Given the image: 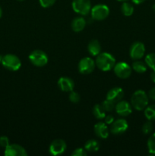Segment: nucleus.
<instances>
[{
    "label": "nucleus",
    "instance_id": "0eeeda50",
    "mask_svg": "<svg viewBox=\"0 0 155 156\" xmlns=\"http://www.w3.org/2000/svg\"><path fill=\"white\" fill-rule=\"evenodd\" d=\"M113 69L115 76L120 79H128L129 77H130L131 74H132V67L129 64L124 62H118L115 64Z\"/></svg>",
    "mask_w": 155,
    "mask_h": 156
},
{
    "label": "nucleus",
    "instance_id": "a878e982",
    "mask_svg": "<svg viewBox=\"0 0 155 156\" xmlns=\"http://www.w3.org/2000/svg\"><path fill=\"white\" fill-rule=\"evenodd\" d=\"M115 102L112 101H110V100H109V99L106 98V100H105L101 104V105H102V106H103V109L106 111V112H110V111H112V110L115 108Z\"/></svg>",
    "mask_w": 155,
    "mask_h": 156
},
{
    "label": "nucleus",
    "instance_id": "cd10ccee",
    "mask_svg": "<svg viewBox=\"0 0 155 156\" xmlns=\"http://www.w3.org/2000/svg\"><path fill=\"white\" fill-rule=\"evenodd\" d=\"M68 98H69V101L72 103L77 104L80 101V95H79L78 93L75 92V91H70L69 96H68Z\"/></svg>",
    "mask_w": 155,
    "mask_h": 156
},
{
    "label": "nucleus",
    "instance_id": "c85d7f7f",
    "mask_svg": "<svg viewBox=\"0 0 155 156\" xmlns=\"http://www.w3.org/2000/svg\"><path fill=\"white\" fill-rule=\"evenodd\" d=\"M88 155L86 149L83 148H78V149H74V152L71 153L72 156H86Z\"/></svg>",
    "mask_w": 155,
    "mask_h": 156
},
{
    "label": "nucleus",
    "instance_id": "c756f323",
    "mask_svg": "<svg viewBox=\"0 0 155 156\" xmlns=\"http://www.w3.org/2000/svg\"><path fill=\"white\" fill-rule=\"evenodd\" d=\"M56 0H39L40 4L43 8H50L55 4Z\"/></svg>",
    "mask_w": 155,
    "mask_h": 156
},
{
    "label": "nucleus",
    "instance_id": "39448f33",
    "mask_svg": "<svg viewBox=\"0 0 155 156\" xmlns=\"http://www.w3.org/2000/svg\"><path fill=\"white\" fill-rule=\"evenodd\" d=\"M91 13L93 19L96 21H102L109 16V9L106 5L98 4L91 9Z\"/></svg>",
    "mask_w": 155,
    "mask_h": 156
},
{
    "label": "nucleus",
    "instance_id": "f03ea898",
    "mask_svg": "<svg viewBox=\"0 0 155 156\" xmlns=\"http://www.w3.org/2000/svg\"><path fill=\"white\" fill-rule=\"evenodd\" d=\"M149 98L145 91L138 90L135 91L131 98V105L137 111H143L148 105Z\"/></svg>",
    "mask_w": 155,
    "mask_h": 156
},
{
    "label": "nucleus",
    "instance_id": "f704fd0d",
    "mask_svg": "<svg viewBox=\"0 0 155 156\" xmlns=\"http://www.w3.org/2000/svg\"><path fill=\"white\" fill-rule=\"evenodd\" d=\"M145 0H132V2L135 5H140L143 3Z\"/></svg>",
    "mask_w": 155,
    "mask_h": 156
},
{
    "label": "nucleus",
    "instance_id": "423d86ee",
    "mask_svg": "<svg viewBox=\"0 0 155 156\" xmlns=\"http://www.w3.org/2000/svg\"><path fill=\"white\" fill-rule=\"evenodd\" d=\"M72 9L76 13L81 15H87L91 10V0H73Z\"/></svg>",
    "mask_w": 155,
    "mask_h": 156
},
{
    "label": "nucleus",
    "instance_id": "bb28decb",
    "mask_svg": "<svg viewBox=\"0 0 155 156\" xmlns=\"http://www.w3.org/2000/svg\"><path fill=\"white\" fill-rule=\"evenodd\" d=\"M153 130V124L150 122V120L146 122L142 126V132L144 134H149Z\"/></svg>",
    "mask_w": 155,
    "mask_h": 156
},
{
    "label": "nucleus",
    "instance_id": "9d476101",
    "mask_svg": "<svg viewBox=\"0 0 155 156\" xmlns=\"http://www.w3.org/2000/svg\"><path fill=\"white\" fill-rule=\"evenodd\" d=\"M145 53V47L143 43L137 41V42L133 43L130 47L129 50V54H130L131 58L134 60H138V59H141L144 56Z\"/></svg>",
    "mask_w": 155,
    "mask_h": 156
},
{
    "label": "nucleus",
    "instance_id": "7ed1b4c3",
    "mask_svg": "<svg viewBox=\"0 0 155 156\" xmlns=\"http://www.w3.org/2000/svg\"><path fill=\"white\" fill-rule=\"evenodd\" d=\"M2 65L8 70L17 71L21 68V62L19 58L14 54H6L3 56Z\"/></svg>",
    "mask_w": 155,
    "mask_h": 156
},
{
    "label": "nucleus",
    "instance_id": "f8f14e48",
    "mask_svg": "<svg viewBox=\"0 0 155 156\" xmlns=\"http://www.w3.org/2000/svg\"><path fill=\"white\" fill-rule=\"evenodd\" d=\"M129 127L128 122L125 119H118L116 120H114L113 123L111 124L110 132L112 134L119 135L126 132Z\"/></svg>",
    "mask_w": 155,
    "mask_h": 156
},
{
    "label": "nucleus",
    "instance_id": "4c0bfd02",
    "mask_svg": "<svg viewBox=\"0 0 155 156\" xmlns=\"http://www.w3.org/2000/svg\"><path fill=\"white\" fill-rule=\"evenodd\" d=\"M117 1H119V2H127L128 0H117Z\"/></svg>",
    "mask_w": 155,
    "mask_h": 156
},
{
    "label": "nucleus",
    "instance_id": "412c9836",
    "mask_svg": "<svg viewBox=\"0 0 155 156\" xmlns=\"http://www.w3.org/2000/svg\"><path fill=\"white\" fill-rule=\"evenodd\" d=\"M132 69L138 73H144L147 71V65L145 62L138 59L132 63Z\"/></svg>",
    "mask_w": 155,
    "mask_h": 156
},
{
    "label": "nucleus",
    "instance_id": "aec40b11",
    "mask_svg": "<svg viewBox=\"0 0 155 156\" xmlns=\"http://www.w3.org/2000/svg\"><path fill=\"white\" fill-rule=\"evenodd\" d=\"M93 114L98 120H103L106 117V111L102 105H96L93 108Z\"/></svg>",
    "mask_w": 155,
    "mask_h": 156
},
{
    "label": "nucleus",
    "instance_id": "1a4fd4ad",
    "mask_svg": "<svg viewBox=\"0 0 155 156\" xmlns=\"http://www.w3.org/2000/svg\"><path fill=\"white\" fill-rule=\"evenodd\" d=\"M66 143L63 140L57 139L53 140L49 148V152L52 155H61L66 150Z\"/></svg>",
    "mask_w": 155,
    "mask_h": 156
},
{
    "label": "nucleus",
    "instance_id": "ea45409f",
    "mask_svg": "<svg viewBox=\"0 0 155 156\" xmlns=\"http://www.w3.org/2000/svg\"><path fill=\"white\" fill-rule=\"evenodd\" d=\"M18 1H24V0H18Z\"/></svg>",
    "mask_w": 155,
    "mask_h": 156
},
{
    "label": "nucleus",
    "instance_id": "58836bf2",
    "mask_svg": "<svg viewBox=\"0 0 155 156\" xmlns=\"http://www.w3.org/2000/svg\"><path fill=\"white\" fill-rule=\"evenodd\" d=\"M2 57H3L2 56H0V62H1V63H2Z\"/></svg>",
    "mask_w": 155,
    "mask_h": 156
},
{
    "label": "nucleus",
    "instance_id": "6e6552de",
    "mask_svg": "<svg viewBox=\"0 0 155 156\" xmlns=\"http://www.w3.org/2000/svg\"><path fill=\"white\" fill-rule=\"evenodd\" d=\"M96 66L95 61L90 57H84L78 63V71L84 75H88L92 73Z\"/></svg>",
    "mask_w": 155,
    "mask_h": 156
},
{
    "label": "nucleus",
    "instance_id": "2f4dec72",
    "mask_svg": "<svg viewBox=\"0 0 155 156\" xmlns=\"http://www.w3.org/2000/svg\"><path fill=\"white\" fill-rule=\"evenodd\" d=\"M114 117L112 115H110V114H109V115L106 116V117H104V123H106V124H112V123L114 122Z\"/></svg>",
    "mask_w": 155,
    "mask_h": 156
},
{
    "label": "nucleus",
    "instance_id": "e433bc0d",
    "mask_svg": "<svg viewBox=\"0 0 155 156\" xmlns=\"http://www.w3.org/2000/svg\"><path fill=\"white\" fill-rule=\"evenodd\" d=\"M152 9H153V10L155 12V4H153V5L152 6Z\"/></svg>",
    "mask_w": 155,
    "mask_h": 156
},
{
    "label": "nucleus",
    "instance_id": "20e7f679",
    "mask_svg": "<svg viewBox=\"0 0 155 156\" xmlns=\"http://www.w3.org/2000/svg\"><path fill=\"white\" fill-rule=\"evenodd\" d=\"M29 60L35 66L43 67L48 62V56L43 50H35L29 55Z\"/></svg>",
    "mask_w": 155,
    "mask_h": 156
},
{
    "label": "nucleus",
    "instance_id": "4be33fe9",
    "mask_svg": "<svg viewBox=\"0 0 155 156\" xmlns=\"http://www.w3.org/2000/svg\"><path fill=\"white\" fill-rule=\"evenodd\" d=\"M144 116L148 120H155V105L146 107L144 109Z\"/></svg>",
    "mask_w": 155,
    "mask_h": 156
},
{
    "label": "nucleus",
    "instance_id": "9b49d317",
    "mask_svg": "<svg viewBox=\"0 0 155 156\" xmlns=\"http://www.w3.org/2000/svg\"><path fill=\"white\" fill-rule=\"evenodd\" d=\"M5 156H27V152L23 146L18 144H9L4 152Z\"/></svg>",
    "mask_w": 155,
    "mask_h": 156
},
{
    "label": "nucleus",
    "instance_id": "a211bd4d",
    "mask_svg": "<svg viewBox=\"0 0 155 156\" xmlns=\"http://www.w3.org/2000/svg\"><path fill=\"white\" fill-rule=\"evenodd\" d=\"M86 25V21L82 17H77L74 18L71 22V28L74 32H80L84 30Z\"/></svg>",
    "mask_w": 155,
    "mask_h": 156
},
{
    "label": "nucleus",
    "instance_id": "4468645a",
    "mask_svg": "<svg viewBox=\"0 0 155 156\" xmlns=\"http://www.w3.org/2000/svg\"><path fill=\"white\" fill-rule=\"evenodd\" d=\"M123 97H124V91H123L122 88H119V87H115V88H112L108 91L107 94H106V98L115 102V103L120 101Z\"/></svg>",
    "mask_w": 155,
    "mask_h": 156
},
{
    "label": "nucleus",
    "instance_id": "c9c22d12",
    "mask_svg": "<svg viewBox=\"0 0 155 156\" xmlns=\"http://www.w3.org/2000/svg\"><path fill=\"white\" fill-rule=\"evenodd\" d=\"M2 8L0 7V18L2 17Z\"/></svg>",
    "mask_w": 155,
    "mask_h": 156
},
{
    "label": "nucleus",
    "instance_id": "72a5a7b5",
    "mask_svg": "<svg viewBox=\"0 0 155 156\" xmlns=\"http://www.w3.org/2000/svg\"><path fill=\"white\" fill-rule=\"evenodd\" d=\"M150 79H151L152 82L155 83V70H153L150 73Z\"/></svg>",
    "mask_w": 155,
    "mask_h": 156
},
{
    "label": "nucleus",
    "instance_id": "393cba45",
    "mask_svg": "<svg viewBox=\"0 0 155 156\" xmlns=\"http://www.w3.org/2000/svg\"><path fill=\"white\" fill-rule=\"evenodd\" d=\"M147 149L149 153L155 155V133L152 134L147 140Z\"/></svg>",
    "mask_w": 155,
    "mask_h": 156
},
{
    "label": "nucleus",
    "instance_id": "f257e3e1",
    "mask_svg": "<svg viewBox=\"0 0 155 156\" xmlns=\"http://www.w3.org/2000/svg\"><path fill=\"white\" fill-rule=\"evenodd\" d=\"M96 66L99 69L103 72L112 70L115 65V57L109 53H100L96 58Z\"/></svg>",
    "mask_w": 155,
    "mask_h": 156
},
{
    "label": "nucleus",
    "instance_id": "5701e85b",
    "mask_svg": "<svg viewBox=\"0 0 155 156\" xmlns=\"http://www.w3.org/2000/svg\"><path fill=\"white\" fill-rule=\"evenodd\" d=\"M121 12L125 16H131L134 12V8L132 4L124 2L121 6Z\"/></svg>",
    "mask_w": 155,
    "mask_h": 156
},
{
    "label": "nucleus",
    "instance_id": "dca6fc26",
    "mask_svg": "<svg viewBox=\"0 0 155 156\" xmlns=\"http://www.w3.org/2000/svg\"><path fill=\"white\" fill-rule=\"evenodd\" d=\"M94 133L96 135L101 139H106L109 136V129L105 123L99 122L94 125Z\"/></svg>",
    "mask_w": 155,
    "mask_h": 156
},
{
    "label": "nucleus",
    "instance_id": "7c9ffc66",
    "mask_svg": "<svg viewBox=\"0 0 155 156\" xmlns=\"http://www.w3.org/2000/svg\"><path fill=\"white\" fill-rule=\"evenodd\" d=\"M9 145V140L7 136H0V146L5 149Z\"/></svg>",
    "mask_w": 155,
    "mask_h": 156
},
{
    "label": "nucleus",
    "instance_id": "2eb2a0df",
    "mask_svg": "<svg viewBox=\"0 0 155 156\" xmlns=\"http://www.w3.org/2000/svg\"><path fill=\"white\" fill-rule=\"evenodd\" d=\"M58 85L62 91L70 92L73 91L74 87V81L68 77H61L58 81Z\"/></svg>",
    "mask_w": 155,
    "mask_h": 156
},
{
    "label": "nucleus",
    "instance_id": "6ab92c4d",
    "mask_svg": "<svg viewBox=\"0 0 155 156\" xmlns=\"http://www.w3.org/2000/svg\"><path fill=\"white\" fill-rule=\"evenodd\" d=\"M84 149L90 152H97L100 149V143L95 140H90L85 143Z\"/></svg>",
    "mask_w": 155,
    "mask_h": 156
},
{
    "label": "nucleus",
    "instance_id": "f3484780",
    "mask_svg": "<svg viewBox=\"0 0 155 156\" xmlns=\"http://www.w3.org/2000/svg\"><path fill=\"white\" fill-rule=\"evenodd\" d=\"M88 50L90 54L93 56H97L101 53V45L97 40H92L88 44Z\"/></svg>",
    "mask_w": 155,
    "mask_h": 156
},
{
    "label": "nucleus",
    "instance_id": "473e14b6",
    "mask_svg": "<svg viewBox=\"0 0 155 156\" xmlns=\"http://www.w3.org/2000/svg\"><path fill=\"white\" fill-rule=\"evenodd\" d=\"M148 98L151 100H155V87L152 88L150 91H148V94H147Z\"/></svg>",
    "mask_w": 155,
    "mask_h": 156
},
{
    "label": "nucleus",
    "instance_id": "b1692460",
    "mask_svg": "<svg viewBox=\"0 0 155 156\" xmlns=\"http://www.w3.org/2000/svg\"><path fill=\"white\" fill-rule=\"evenodd\" d=\"M145 63L147 66L151 69L152 70H155V53H150L147 54L145 57Z\"/></svg>",
    "mask_w": 155,
    "mask_h": 156
},
{
    "label": "nucleus",
    "instance_id": "ddd939ff",
    "mask_svg": "<svg viewBox=\"0 0 155 156\" xmlns=\"http://www.w3.org/2000/svg\"><path fill=\"white\" fill-rule=\"evenodd\" d=\"M115 111L122 117H127L132 113V105L126 101H120L117 102L115 107Z\"/></svg>",
    "mask_w": 155,
    "mask_h": 156
}]
</instances>
